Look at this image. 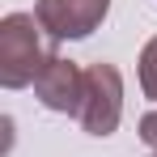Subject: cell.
I'll return each instance as SVG.
<instances>
[{
  "label": "cell",
  "instance_id": "7",
  "mask_svg": "<svg viewBox=\"0 0 157 157\" xmlns=\"http://www.w3.org/2000/svg\"><path fill=\"white\" fill-rule=\"evenodd\" d=\"M153 157H157V149H153Z\"/></svg>",
  "mask_w": 157,
  "mask_h": 157
},
{
  "label": "cell",
  "instance_id": "2",
  "mask_svg": "<svg viewBox=\"0 0 157 157\" xmlns=\"http://www.w3.org/2000/svg\"><path fill=\"white\" fill-rule=\"evenodd\" d=\"M123 115V77L115 64H89L85 68V102H81V128L89 136H110Z\"/></svg>",
  "mask_w": 157,
  "mask_h": 157
},
{
  "label": "cell",
  "instance_id": "6",
  "mask_svg": "<svg viewBox=\"0 0 157 157\" xmlns=\"http://www.w3.org/2000/svg\"><path fill=\"white\" fill-rule=\"evenodd\" d=\"M140 140H144L149 149H157V110H149V115L140 119Z\"/></svg>",
  "mask_w": 157,
  "mask_h": 157
},
{
  "label": "cell",
  "instance_id": "5",
  "mask_svg": "<svg viewBox=\"0 0 157 157\" xmlns=\"http://www.w3.org/2000/svg\"><path fill=\"white\" fill-rule=\"evenodd\" d=\"M140 89H144V98L157 102V38L140 47Z\"/></svg>",
  "mask_w": 157,
  "mask_h": 157
},
{
  "label": "cell",
  "instance_id": "4",
  "mask_svg": "<svg viewBox=\"0 0 157 157\" xmlns=\"http://www.w3.org/2000/svg\"><path fill=\"white\" fill-rule=\"evenodd\" d=\"M34 98L47 110H55V115H81V102H85V68H77L64 55H51L47 68L34 81Z\"/></svg>",
  "mask_w": 157,
  "mask_h": 157
},
{
  "label": "cell",
  "instance_id": "1",
  "mask_svg": "<svg viewBox=\"0 0 157 157\" xmlns=\"http://www.w3.org/2000/svg\"><path fill=\"white\" fill-rule=\"evenodd\" d=\"M51 55L55 43L47 38V30L38 26L34 13H9L0 21V85L4 89L34 85Z\"/></svg>",
  "mask_w": 157,
  "mask_h": 157
},
{
  "label": "cell",
  "instance_id": "3",
  "mask_svg": "<svg viewBox=\"0 0 157 157\" xmlns=\"http://www.w3.org/2000/svg\"><path fill=\"white\" fill-rule=\"evenodd\" d=\"M106 13H110V0H38L34 4V17H38V26L47 30L51 43L89 38L106 21Z\"/></svg>",
  "mask_w": 157,
  "mask_h": 157
}]
</instances>
